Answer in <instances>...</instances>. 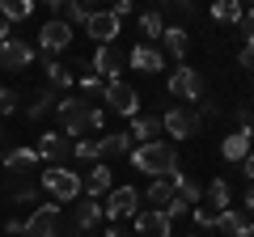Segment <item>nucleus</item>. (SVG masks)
I'll use <instances>...</instances> for the list:
<instances>
[{"instance_id": "obj_25", "label": "nucleus", "mask_w": 254, "mask_h": 237, "mask_svg": "<svg viewBox=\"0 0 254 237\" xmlns=\"http://www.w3.org/2000/svg\"><path fill=\"white\" fill-rule=\"evenodd\" d=\"M161 43H165V51H170L174 59H182V55H187V30H182V26H165L161 30Z\"/></svg>"}, {"instance_id": "obj_35", "label": "nucleus", "mask_w": 254, "mask_h": 237, "mask_svg": "<svg viewBox=\"0 0 254 237\" xmlns=\"http://www.w3.org/2000/svg\"><path fill=\"white\" fill-rule=\"evenodd\" d=\"M190 212H195V225L199 229H216V212L212 208H190Z\"/></svg>"}, {"instance_id": "obj_48", "label": "nucleus", "mask_w": 254, "mask_h": 237, "mask_svg": "<svg viewBox=\"0 0 254 237\" xmlns=\"http://www.w3.org/2000/svg\"><path fill=\"white\" fill-rule=\"evenodd\" d=\"M250 131H254V118H250Z\"/></svg>"}, {"instance_id": "obj_44", "label": "nucleus", "mask_w": 254, "mask_h": 237, "mask_svg": "<svg viewBox=\"0 0 254 237\" xmlns=\"http://www.w3.org/2000/svg\"><path fill=\"white\" fill-rule=\"evenodd\" d=\"M38 4V0H34ZM43 4H51V9H64V4H68V0H43Z\"/></svg>"}, {"instance_id": "obj_27", "label": "nucleus", "mask_w": 254, "mask_h": 237, "mask_svg": "<svg viewBox=\"0 0 254 237\" xmlns=\"http://www.w3.org/2000/svg\"><path fill=\"white\" fill-rule=\"evenodd\" d=\"M0 13H4V21H26L34 13V0H0Z\"/></svg>"}, {"instance_id": "obj_36", "label": "nucleus", "mask_w": 254, "mask_h": 237, "mask_svg": "<svg viewBox=\"0 0 254 237\" xmlns=\"http://www.w3.org/2000/svg\"><path fill=\"white\" fill-rule=\"evenodd\" d=\"M195 115H199V123H212V118H220V106H216V102H199Z\"/></svg>"}, {"instance_id": "obj_31", "label": "nucleus", "mask_w": 254, "mask_h": 237, "mask_svg": "<svg viewBox=\"0 0 254 237\" xmlns=\"http://www.w3.org/2000/svg\"><path fill=\"white\" fill-rule=\"evenodd\" d=\"M72 157H76V161L98 165L102 161V157H98V140H72Z\"/></svg>"}, {"instance_id": "obj_9", "label": "nucleus", "mask_w": 254, "mask_h": 237, "mask_svg": "<svg viewBox=\"0 0 254 237\" xmlns=\"http://www.w3.org/2000/svg\"><path fill=\"white\" fill-rule=\"evenodd\" d=\"M34 47H43L47 55H60L64 47H72V26H68V21H43V30H38V43Z\"/></svg>"}, {"instance_id": "obj_13", "label": "nucleus", "mask_w": 254, "mask_h": 237, "mask_svg": "<svg viewBox=\"0 0 254 237\" xmlns=\"http://www.w3.org/2000/svg\"><path fill=\"white\" fill-rule=\"evenodd\" d=\"M38 161H55L60 165L64 157H72V140L64 136V131H43V140H38Z\"/></svg>"}, {"instance_id": "obj_8", "label": "nucleus", "mask_w": 254, "mask_h": 237, "mask_svg": "<svg viewBox=\"0 0 254 237\" xmlns=\"http://www.w3.org/2000/svg\"><path fill=\"white\" fill-rule=\"evenodd\" d=\"M102 212H106L110 220L136 216V212H140V191H136V186H110V199L102 203Z\"/></svg>"}, {"instance_id": "obj_40", "label": "nucleus", "mask_w": 254, "mask_h": 237, "mask_svg": "<svg viewBox=\"0 0 254 237\" xmlns=\"http://www.w3.org/2000/svg\"><path fill=\"white\" fill-rule=\"evenodd\" d=\"M34 186H17V191H13V199H17V203H30V199H34Z\"/></svg>"}, {"instance_id": "obj_43", "label": "nucleus", "mask_w": 254, "mask_h": 237, "mask_svg": "<svg viewBox=\"0 0 254 237\" xmlns=\"http://www.w3.org/2000/svg\"><path fill=\"white\" fill-rule=\"evenodd\" d=\"M4 38H9V21L0 17V43H4Z\"/></svg>"}, {"instance_id": "obj_24", "label": "nucleus", "mask_w": 254, "mask_h": 237, "mask_svg": "<svg viewBox=\"0 0 254 237\" xmlns=\"http://www.w3.org/2000/svg\"><path fill=\"white\" fill-rule=\"evenodd\" d=\"M242 13H246L242 0H216V4H212V21H220V26H237Z\"/></svg>"}, {"instance_id": "obj_14", "label": "nucleus", "mask_w": 254, "mask_h": 237, "mask_svg": "<svg viewBox=\"0 0 254 237\" xmlns=\"http://www.w3.org/2000/svg\"><path fill=\"white\" fill-rule=\"evenodd\" d=\"M170 225L174 220L165 212H157V208L136 212V237H170Z\"/></svg>"}, {"instance_id": "obj_32", "label": "nucleus", "mask_w": 254, "mask_h": 237, "mask_svg": "<svg viewBox=\"0 0 254 237\" xmlns=\"http://www.w3.org/2000/svg\"><path fill=\"white\" fill-rule=\"evenodd\" d=\"M76 89H81V98H102V93H106V81H102V76H81V85H76Z\"/></svg>"}, {"instance_id": "obj_22", "label": "nucleus", "mask_w": 254, "mask_h": 237, "mask_svg": "<svg viewBox=\"0 0 254 237\" xmlns=\"http://www.w3.org/2000/svg\"><path fill=\"white\" fill-rule=\"evenodd\" d=\"M34 165H38V148H9L4 153V170H13V174H26Z\"/></svg>"}, {"instance_id": "obj_19", "label": "nucleus", "mask_w": 254, "mask_h": 237, "mask_svg": "<svg viewBox=\"0 0 254 237\" xmlns=\"http://www.w3.org/2000/svg\"><path fill=\"white\" fill-rule=\"evenodd\" d=\"M106 191H110V165H106V161H98V165H89L85 195H89V199H98V195H106Z\"/></svg>"}, {"instance_id": "obj_39", "label": "nucleus", "mask_w": 254, "mask_h": 237, "mask_svg": "<svg viewBox=\"0 0 254 237\" xmlns=\"http://www.w3.org/2000/svg\"><path fill=\"white\" fill-rule=\"evenodd\" d=\"M237 64H242V68H254V38H250V43L242 47V55H237Z\"/></svg>"}, {"instance_id": "obj_6", "label": "nucleus", "mask_w": 254, "mask_h": 237, "mask_svg": "<svg viewBox=\"0 0 254 237\" xmlns=\"http://www.w3.org/2000/svg\"><path fill=\"white\" fill-rule=\"evenodd\" d=\"M170 93H174V98H182V102H199L203 98V76L195 72V68L178 64L170 72Z\"/></svg>"}, {"instance_id": "obj_18", "label": "nucleus", "mask_w": 254, "mask_h": 237, "mask_svg": "<svg viewBox=\"0 0 254 237\" xmlns=\"http://www.w3.org/2000/svg\"><path fill=\"white\" fill-rule=\"evenodd\" d=\"M250 127H237L233 136H225V144H220V153H225V161H242L246 153H250Z\"/></svg>"}, {"instance_id": "obj_33", "label": "nucleus", "mask_w": 254, "mask_h": 237, "mask_svg": "<svg viewBox=\"0 0 254 237\" xmlns=\"http://www.w3.org/2000/svg\"><path fill=\"white\" fill-rule=\"evenodd\" d=\"M64 9H68V26H85V21H89V9H85L81 0H68Z\"/></svg>"}, {"instance_id": "obj_2", "label": "nucleus", "mask_w": 254, "mask_h": 237, "mask_svg": "<svg viewBox=\"0 0 254 237\" xmlns=\"http://www.w3.org/2000/svg\"><path fill=\"white\" fill-rule=\"evenodd\" d=\"M131 165H136L140 174H148V178H165V174L178 170V153H174V144H165V140H148V144L131 148Z\"/></svg>"}, {"instance_id": "obj_16", "label": "nucleus", "mask_w": 254, "mask_h": 237, "mask_svg": "<svg viewBox=\"0 0 254 237\" xmlns=\"http://www.w3.org/2000/svg\"><path fill=\"white\" fill-rule=\"evenodd\" d=\"M216 229H220V233H229V237H254V225L242 216V212H233V208L216 212Z\"/></svg>"}, {"instance_id": "obj_45", "label": "nucleus", "mask_w": 254, "mask_h": 237, "mask_svg": "<svg viewBox=\"0 0 254 237\" xmlns=\"http://www.w3.org/2000/svg\"><path fill=\"white\" fill-rule=\"evenodd\" d=\"M0 153H4V123H0Z\"/></svg>"}, {"instance_id": "obj_23", "label": "nucleus", "mask_w": 254, "mask_h": 237, "mask_svg": "<svg viewBox=\"0 0 254 237\" xmlns=\"http://www.w3.org/2000/svg\"><path fill=\"white\" fill-rule=\"evenodd\" d=\"M55 106H60V93H55V89H38V98L30 102V110H26V118H30V123H38V118H47Z\"/></svg>"}, {"instance_id": "obj_47", "label": "nucleus", "mask_w": 254, "mask_h": 237, "mask_svg": "<svg viewBox=\"0 0 254 237\" xmlns=\"http://www.w3.org/2000/svg\"><path fill=\"white\" fill-rule=\"evenodd\" d=\"M246 4H250V9H254V0H246Z\"/></svg>"}, {"instance_id": "obj_12", "label": "nucleus", "mask_w": 254, "mask_h": 237, "mask_svg": "<svg viewBox=\"0 0 254 237\" xmlns=\"http://www.w3.org/2000/svg\"><path fill=\"white\" fill-rule=\"evenodd\" d=\"M127 64L136 68V72L153 76V72H161V68H165V55L157 51L153 43H136V47H131V55H127Z\"/></svg>"}, {"instance_id": "obj_30", "label": "nucleus", "mask_w": 254, "mask_h": 237, "mask_svg": "<svg viewBox=\"0 0 254 237\" xmlns=\"http://www.w3.org/2000/svg\"><path fill=\"white\" fill-rule=\"evenodd\" d=\"M161 30H165V21H161V13H157V9L140 13V34H144V38H161Z\"/></svg>"}, {"instance_id": "obj_28", "label": "nucleus", "mask_w": 254, "mask_h": 237, "mask_svg": "<svg viewBox=\"0 0 254 237\" xmlns=\"http://www.w3.org/2000/svg\"><path fill=\"white\" fill-rule=\"evenodd\" d=\"M47 81H51V89H68L72 85V72H68V64H60V59H47Z\"/></svg>"}, {"instance_id": "obj_4", "label": "nucleus", "mask_w": 254, "mask_h": 237, "mask_svg": "<svg viewBox=\"0 0 254 237\" xmlns=\"http://www.w3.org/2000/svg\"><path fill=\"white\" fill-rule=\"evenodd\" d=\"M102 102H106L115 115H123V118L140 115V93L131 89L127 81H106V93H102Z\"/></svg>"}, {"instance_id": "obj_7", "label": "nucleus", "mask_w": 254, "mask_h": 237, "mask_svg": "<svg viewBox=\"0 0 254 237\" xmlns=\"http://www.w3.org/2000/svg\"><path fill=\"white\" fill-rule=\"evenodd\" d=\"M161 127L170 131V136H178V140H190L195 131H199V115H195V110H187V106H165Z\"/></svg>"}, {"instance_id": "obj_17", "label": "nucleus", "mask_w": 254, "mask_h": 237, "mask_svg": "<svg viewBox=\"0 0 254 237\" xmlns=\"http://www.w3.org/2000/svg\"><path fill=\"white\" fill-rule=\"evenodd\" d=\"M98 220H102V203L85 195V199L76 203V212H72V229H76V233H85V229H93Z\"/></svg>"}, {"instance_id": "obj_21", "label": "nucleus", "mask_w": 254, "mask_h": 237, "mask_svg": "<svg viewBox=\"0 0 254 237\" xmlns=\"http://www.w3.org/2000/svg\"><path fill=\"white\" fill-rule=\"evenodd\" d=\"M157 131H161V115H131V140L148 144Z\"/></svg>"}, {"instance_id": "obj_3", "label": "nucleus", "mask_w": 254, "mask_h": 237, "mask_svg": "<svg viewBox=\"0 0 254 237\" xmlns=\"http://www.w3.org/2000/svg\"><path fill=\"white\" fill-rule=\"evenodd\" d=\"M43 191L51 195L55 203H72L85 195V182L76 178V170H64V165H51V170H43Z\"/></svg>"}, {"instance_id": "obj_38", "label": "nucleus", "mask_w": 254, "mask_h": 237, "mask_svg": "<svg viewBox=\"0 0 254 237\" xmlns=\"http://www.w3.org/2000/svg\"><path fill=\"white\" fill-rule=\"evenodd\" d=\"M161 9H174V13H195V0H165Z\"/></svg>"}, {"instance_id": "obj_11", "label": "nucleus", "mask_w": 254, "mask_h": 237, "mask_svg": "<svg viewBox=\"0 0 254 237\" xmlns=\"http://www.w3.org/2000/svg\"><path fill=\"white\" fill-rule=\"evenodd\" d=\"M85 34L89 38H98V47H110L119 38V17L110 9H102V13H89V21H85Z\"/></svg>"}, {"instance_id": "obj_20", "label": "nucleus", "mask_w": 254, "mask_h": 237, "mask_svg": "<svg viewBox=\"0 0 254 237\" xmlns=\"http://www.w3.org/2000/svg\"><path fill=\"white\" fill-rule=\"evenodd\" d=\"M131 153V131H110L98 140V157H123Z\"/></svg>"}, {"instance_id": "obj_5", "label": "nucleus", "mask_w": 254, "mask_h": 237, "mask_svg": "<svg viewBox=\"0 0 254 237\" xmlns=\"http://www.w3.org/2000/svg\"><path fill=\"white\" fill-rule=\"evenodd\" d=\"M34 43H26V38H4L0 43V68H9V72H26L30 64H34Z\"/></svg>"}, {"instance_id": "obj_15", "label": "nucleus", "mask_w": 254, "mask_h": 237, "mask_svg": "<svg viewBox=\"0 0 254 237\" xmlns=\"http://www.w3.org/2000/svg\"><path fill=\"white\" fill-rule=\"evenodd\" d=\"M89 72H93V76H102V81H119V72H123V59H119L115 43H110V47H98V51H93Z\"/></svg>"}, {"instance_id": "obj_1", "label": "nucleus", "mask_w": 254, "mask_h": 237, "mask_svg": "<svg viewBox=\"0 0 254 237\" xmlns=\"http://www.w3.org/2000/svg\"><path fill=\"white\" fill-rule=\"evenodd\" d=\"M55 115H60V123H64V136H68V140L102 127V110L93 106L89 98H60Z\"/></svg>"}, {"instance_id": "obj_29", "label": "nucleus", "mask_w": 254, "mask_h": 237, "mask_svg": "<svg viewBox=\"0 0 254 237\" xmlns=\"http://www.w3.org/2000/svg\"><path fill=\"white\" fill-rule=\"evenodd\" d=\"M170 199H174V182H170V178H157V182L148 186V203H157V212H161Z\"/></svg>"}, {"instance_id": "obj_49", "label": "nucleus", "mask_w": 254, "mask_h": 237, "mask_svg": "<svg viewBox=\"0 0 254 237\" xmlns=\"http://www.w3.org/2000/svg\"><path fill=\"white\" fill-rule=\"evenodd\" d=\"M93 4H102V0H93Z\"/></svg>"}, {"instance_id": "obj_42", "label": "nucleus", "mask_w": 254, "mask_h": 237, "mask_svg": "<svg viewBox=\"0 0 254 237\" xmlns=\"http://www.w3.org/2000/svg\"><path fill=\"white\" fill-rule=\"evenodd\" d=\"M246 212H254V186L246 191Z\"/></svg>"}, {"instance_id": "obj_26", "label": "nucleus", "mask_w": 254, "mask_h": 237, "mask_svg": "<svg viewBox=\"0 0 254 237\" xmlns=\"http://www.w3.org/2000/svg\"><path fill=\"white\" fill-rule=\"evenodd\" d=\"M203 195L212 199V208H216V212H225V208H229V199H233V195H229V182H225V178H212V182L203 186Z\"/></svg>"}, {"instance_id": "obj_34", "label": "nucleus", "mask_w": 254, "mask_h": 237, "mask_svg": "<svg viewBox=\"0 0 254 237\" xmlns=\"http://www.w3.org/2000/svg\"><path fill=\"white\" fill-rule=\"evenodd\" d=\"M17 110V89H0V118Z\"/></svg>"}, {"instance_id": "obj_46", "label": "nucleus", "mask_w": 254, "mask_h": 237, "mask_svg": "<svg viewBox=\"0 0 254 237\" xmlns=\"http://www.w3.org/2000/svg\"><path fill=\"white\" fill-rule=\"evenodd\" d=\"M106 237H127V233H119V229H110V233H106Z\"/></svg>"}, {"instance_id": "obj_10", "label": "nucleus", "mask_w": 254, "mask_h": 237, "mask_svg": "<svg viewBox=\"0 0 254 237\" xmlns=\"http://www.w3.org/2000/svg\"><path fill=\"white\" fill-rule=\"evenodd\" d=\"M55 233H60V203H43L21 229V237H55Z\"/></svg>"}, {"instance_id": "obj_37", "label": "nucleus", "mask_w": 254, "mask_h": 237, "mask_svg": "<svg viewBox=\"0 0 254 237\" xmlns=\"http://www.w3.org/2000/svg\"><path fill=\"white\" fill-rule=\"evenodd\" d=\"M237 30L246 34V43L254 38V9H246V13H242V21H237Z\"/></svg>"}, {"instance_id": "obj_41", "label": "nucleus", "mask_w": 254, "mask_h": 237, "mask_svg": "<svg viewBox=\"0 0 254 237\" xmlns=\"http://www.w3.org/2000/svg\"><path fill=\"white\" fill-rule=\"evenodd\" d=\"M242 174H246V178H250V182H254V148H250V153L242 157Z\"/></svg>"}]
</instances>
